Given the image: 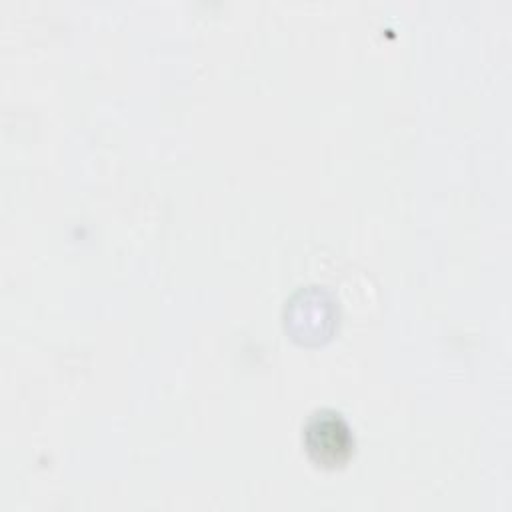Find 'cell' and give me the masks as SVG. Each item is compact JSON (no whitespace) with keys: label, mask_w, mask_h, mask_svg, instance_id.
Listing matches in <instances>:
<instances>
[{"label":"cell","mask_w":512,"mask_h":512,"mask_svg":"<svg viewBox=\"0 0 512 512\" xmlns=\"http://www.w3.org/2000/svg\"><path fill=\"white\" fill-rule=\"evenodd\" d=\"M304 446L314 464L340 468L354 452V436L338 412L322 408L310 414L304 424Z\"/></svg>","instance_id":"cell-1"}]
</instances>
